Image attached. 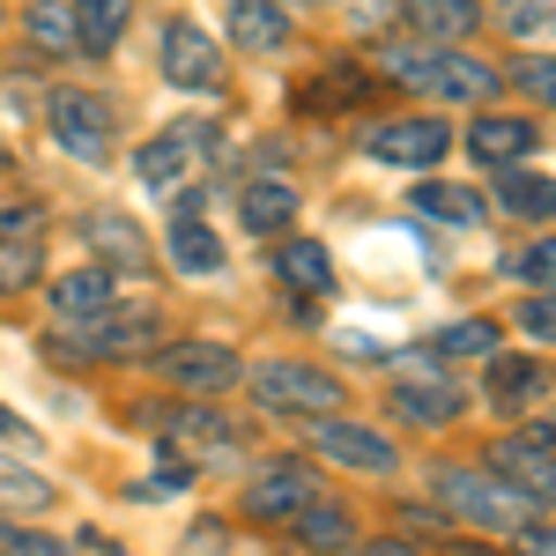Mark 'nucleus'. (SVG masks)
Here are the masks:
<instances>
[{
  "label": "nucleus",
  "instance_id": "9",
  "mask_svg": "<svg viewBox=\"0 0 556 556\" xmlns=\"http://www.w3.org/2000/svg\"><path fill=\"white\" fill-rule=\"evenodd\" d=\"M245 519H267V527H290L304 505H319V475L304 468V460H275V468H260V482L238 497Z\"/></svg>",
  "mask_w": 556,
  "mask_h": 556
},
{
  "label": "nucleus",
  "instance_id": "7",
  "mask_svg": "<svg viewBox=\"0 0 556 556\" xmlns=\"http://www.w3.org/2000/svg\"><path fill=\"white\" fill-rule=\"evenodd\" d=\"M149 371L178 393H223V386H238V349L223 342H164L149 349Z\"/></svg>",
  "mask_w": 556,
  "mask_h": 556
},
{
  "label": "nucleus",
  "instance_id": "40",
  "mask_svg": "<svg viewBox=\"0 0 556 556\" xmlns=\"http://www.w3.org/2000/svg\"><path fill=\"white\" fill-rule=\"evenodd\" d=\"M0 445H30V430L15 424V416H8V408H0Z\"/></svg>",
  "mask_w": 556,
  "mask_h": 556
},
{
  "label": "nucleus",
  "instance_id": "17",
  "mask_svg": "<svg viewBox=\"0 0 556 556\" xmlns=\"http://www.w3.org/2000/svg\"><path fill=\"white\" fill-rule=\"evenodd\" d=\"M230 38H238V52H282L290 45L282 0H230Z\"/></svg>",
  "mask_w": 556,
  "mask_h": 556
},
{
  "label": "nucleus",
  "instance_id": "20",
  "mask_svg": "<svg viewBox=\"0 0 556 556\" xmlns=\"http://www.w3.org/2000/svg\"><path fill=\"white\" fill-rule=\"evenodd\" d=\"M83 238H89L104 260H119V267H149V238H141V223H134V215L97 208V215L83 223Z\"/></svg>",
  "mask_w": 556,
  "mask_h": 556
},
{
  "label": "nucleus",
  "instance_id": "26",
  "mask_svg": "<svg viewBox=\"0 0 556 556\" xmlns=\"http://www.w3.org/2000/svg\"><path fill=\"white\" fill-rule=\"evenodd\" d=\"M497 208L519 215V223H549V215H556V178H527V172H513L505 186H497Z\"/></svg>",
  "mask_w": 556,
  "mask_h": 556
},
{
  "label": "nucleus",
  "instance_id": "36",
  "mask_svg": "<svg viewBox=\"0 0 556 556\" xmlns=\"http://www.w3.org/2000/svg\"><path fill=\"white\" fill-rule=\"evenodd\" d=\"M556 23V0H513V8H505V30H513V38H534V30H549Z\"/></svg>",
  "mask_w": 556,
  "mask_h": 556
},
{
  "label": "nucleus",
  "instance_id": "41",
  "mask_svg": "<svg viewBox=\"0 0 556 556\" xmlns=\"http://www.w3.org/2000/svg\"><path fill=\"white\" fill-rule=\"evenodd\" d=\"M282 8H334V0H282Z\"/></svg>",
  "mask_w": 556,
  "mask_h": 556
},
{
  "label": "nucleus",
  "instance_id": "6",
  "mask_svg": "<svg viewBox=\"0 0 556 556\" xmlns=\"http://www.w3.org/2000/svg\"><path fill=\"white\" fill-rule=\"evenodd\" d=\"M215 156V127H164L141 141V156H134V172L149 178L156 193H178V186H193V172Z\"/></svg>",
  "mask_w": 556,
  "mask_h": 556
},
{
  "label": "nucleus",
  "instance_id": "12",
  "mask_svg": "<svg viewBox=\"0 0 556 556\" xmlns=\"http://www.w3.org/2000/svg\"><path fill=\"white\" fill-rule=\"evenodd\" d=\"M164 75L178 89H223V52H215V38L193 30V23H172L164 30Z\"/></svg>",
  "mask_w": 556,
  "mask_h": 556
},
{
  "label": "nucleus",
  "instance_id": "30",
  "mask_svg": "<svg viewBox=\"0 0 556 556\" xmlns=\"http://www.w3.org/2000/svg\"><path fill=\"white\" fill-rule=\"evenodd\" d=\"M52 505V482L38 468H0V513H45Z\"/></svg>",
  "mask_w": 556,
  "mask_h": 556
},
{
  "label": "nucleus",
  "instance_id": "10",
  "mask_svg": "<svg viewBox=\"0 0 556 556\" xmlns=\"http://www.w3.org/2000/svg\"><path fill=\"white\" fill-rule=\"evenodd\" d=\"M312 445H319L334 468H356V475H393V468H401L393 438H379V430H364V424H342V408H334V416H319Z\"/></svg>",
  "mask_w": 556,
  "mask_h": 556
},
{
  "label": "nucleus",
  "instance_id": "34",
  "mask_svg": "<svg viewBox=\"0 0 556 556\" xmlns=\"http://www.w3.org/2000/svg\"><path fill=\"white\" fill-rule=\"evenodd\" d=\"M519 334L527 342H556V290H534V298L519 304Z\"/></svg>",
  "mask_w": 556,
  "mask_h": 556
},
{
  "label": "nucleus",
  "instance_id": "27",
  "mask_svg": "<svg viewBox=\"0 0 556 556\" xmlns=\"http://www.w3.org/2000/svg\"><path fill=\"white\" fill-rule=\"evenodd\" d=\"M430 356H460V364H490V356H497V327H490V319H460V327H445V334L430 342Z\"/></svg>",
  "mask_w": 556,
  "mask_h": 556
},
{
  "label": "nucleus",
  "instance_id": "21",
  "mask_svg": "<svg viewBox=\"0 0 556 556\" xmlns=\"http://www.w3.org/2000/svg\"><path fill=\"white\" fill-rule=\"evenodd\" d=\"M275 275H282L290 290H304V298H327V290H334V260H327V245H312V238H290V245L275 253Z\"/></svg>",
  "mask_w": 556,
  "mask_h": 556
},
{
  "label": "nucleus",
  "instance_id": "11",
  "mask_svg": "<svg viewBox=\"0 0 556 556\" xmlns=\"http://www.w3.org/2000/svg\"><path fill=\"white\" fill-rule=\"evenodd\" d=\"M445 149H453V134L438 119H386V127H371V156L393 164V172H430Z\"/></svg>",
  "mask_w": 556,
  "mask_h": 556
},
{
  "label": "nucleus",
  "instance_id": "8",
  "mask_svg": "<svg viewBox=\"0 0 556 556\" xmlns=\"http://www.w3.org/2000/svg\"><path fill=\"white\" fill-rule=\"evenodd\" d=\"M549 445H556V430H542V424L490 445V468L505 475V482H519L542 513H556V453H549Z\"/></svg>",
  "mask_w": 556,
  "mask_h": 556
},
{
  "label": "nucleus",
  "instance_id": "33",
  "mask_svg": "<svg viewBox=\"0 0 556 556\" xmlns=\"http://www.w3.org/2000/svg\"><path fill=\"white\" fill-rule=\"evenodd\" d=\"M513 275L534 290H556V238H534L527 253H513Z\"/></svg>",
  "mask_w": 556,
  "mask_h": 556
},
{
  "label": "nucleus",
  "instance_id": "28",
  "mask_svg": "<svg viewBox=\"0 0 556 556\" xmlns=\"http://www.w3.org/2000/svg\"><path fill=\"white\" fill-rule=\"evenodd\" d=\"M416 208L438 215V223H482V201H475L468 186H445V178H424L416 186Z\"/></svg>",
  "mask_w": 556,
  "mask_h": 556
},
{
  "label": "nucleus",
  "instance_id": "2",
  "mask_svg": "<svg viewBox=\"0 0 556 556\" xmlns=\"http://www.w3.org/2000/svg\"><path fill=\"white\" fill-rule=\"evenodd\" d=\"M393 83L430 89V97H445V104H490V97H497V75H490L475 52H453V45L393 52Z\"/></svg>",
  "mask_w": 556,
  "mask_h": 556
},
{
  "label": "nucleus",
  "instance_id": "29",
  "mask_svg": "<svg viewBox=\"0 0 556 556\" xmlns=\"http://www.w3.org/2000/svg\"><path fill=\"white\" fill-rule=\"evenodd\" d=\"M290 527H298V542H312V549H342V542H356V519L334 513V505H304Z\"/></svg>",
  "mask_w": 556,
  "mask_h": 556
},
{
  "label": "nucleus",
  "instance_id": "39",
  "mask_svg": "<svg viewBox=\"0 0 556 556\" xmlns=\"http://www.w3.org/2000/svg\"><path fill=\"white\" fill-rule=\"evenodd\" d=\"M519 549H534V556H556V527H549V519H527V527H519Z\"/></svg>",
  "mask_w": 556,
  "mask_h": 556
},
{
  "label": "nucleus",
  "instance_id": "19",
  "mask_svg": "<svg viewBox=\"0 0 556 556\" xmlns=\"http://www.w3.org/2000/svg\"><path fill=\"white\" fill-rule=\"evenodd\" d=\"M542 393H549V371H542L534 356H490V401H497V408L519 416V408H534Z\"/></svg>",
  "mask_w": 556,
  "mask_h": 556
},
{
  "label": "nucleus",
  "instance_id": "3",
  "mask_svg": "<svg viewBox=\"0 0 556 556\" xmlns=\"http://www.w3.org/2000/svg\"><path fill=\"white\" fill-rule=\"evenodd\" d=\"M75 334H60V356H89V364H104V356H141V349H156V304H127V312H89V319H67Z\"/></svg>",
  "mask_w": 556,
  "mask_h": 556
},
{
  "label": "nucleus",
  "instance_id": "22",
  "mask_svg": "<svg viewBox=\"0 0 556 556\" xmlns=\"http://www.w3.org/2000/svg\"><path fill=\"white\" fill-rule=\"evenodd\" d=\"M364 97H371V75L364 67H327L319 83L298 89V112H356Z\"/></svg>",
  "mask_w": 556,
  "mask_h": 556
},
{
  "label": "nucleus",
  "instance_id": "42",
  "mask_svg": "<svg viewBox=\"0 0 556 556\" xmlns=\"http://www.w3.org/2000/svg\"><path fill=\"white\" fill-rule=\"evenodd\" d=\"M549 30H556V23H549Z\"/></svg>",
  "mask_w": 556,
  "mask_h": 556
},
{
  "label": "nucleus",
  "instance_id": "18",
  "mask_svg": "<svg viewBox=\"0 0 556 556\" xmlns=\"http://www.w3.org/2000/svg\"><path fill=\"white\" fill-rule=\"evenodd\" d=\"M401 23L424 45H460L475 30V0H401Z\"/></svg>",
  "mask_w": 556,
  "mask_h": 556
},
{
  "label": "nucleus",
  "instance_id": "38",
  "mask_svg": "<svg viewBox=\"0 0 556 556\" xmlns=\"http://www.w3.org/2000/svg\"><path fill=\"white\" fill-rule=\"evenodd\" d=\"M38 230H45V208H30V201L0 208V238H38Z\"/></svg>",
  "mask_w": 556,
  "mask_h": 556
},
{
  "label": "nucleus",
  "instance_id": "37",
  "mask_svg": "<svg viewBox=\"0 0 556 556\" xmlns=\"http://www.w3.org/2000/svg\"><path fill=\"white\" fill-rule=\"evenodd\" d=\"M0 549H8V556H52L60 542H52V534H38V527H15V519H0Z\"/></svg>",
  "mask_w": 556,
  "mask_h": 556
},
{
  "label": "nucleus",
  "instance_id": "1",
  "mask_svg": "<svg viewBox=\"0 0 556 556\" xmlns=\"http://www.w3.org/2000/svg\"><path fill=\"white\" fill-rule=\"evenodd\" d=\"M430 482H438V505H445V513L475 519V527H490V534H505V527H527V519L542 513V505H534L519 482H505L497 468H438Z\"/></svg>",
  "mask_w": 556,
  "mask_h": 556
},
{
  "label": "nucleus",
  "instance_id": "25",
  "mask_svg": "<svg viewBox=\"0 0 556 556\" xmlns=\"http://www.w3.org/2000/svg\"><path fill=\"white\" fill-rule=\"evenodd\" d=\"M75 30H83V52H112L127 38V0H75Z\"/></svg>",
  "mask_w": 556,
  "mask_h": 556
},
{
  "label": "nucleus",
  "instance_id": "16",
  "mask_svg": "<svg viewBox=\"0 0 556 556\" xmlns=\"http://www.w3.org/2000/svg\"><path fill=\"white\" fill-rule=\"evenodd\" d=\"M172 453H186V460H230V453H238V430L223 424L215 408H178L172 416Z\"/></svg>",
  "mask_w": 556,
  "mask_h": 556
},
{
  "label": "nucleus",
  "instance_id": "31",
  "mask_svg": "<svg viewBox=\"0 0 556 556\" xmlns=\"http://www.w3.org/2000/svg\"><path fill=\"white\" fill-rule=\"evenodd\" d=\"M38 238H0V298H15V290H30L38 282Z\"/></svg>",
  "mask_w": 556,
  "mask_h": 556
},
{
  "label": "nucleus",
  "instance_id": "32",
  "mask_svg": "<svg viewBox=\"0 0 556 556\" xmlns=\"http://www.w3.org/2000/svg\"><path fill=\"white\" fill-rule=\"evenodd\" d=\"M30 38H38L45 52H75V45H83V30H75V8H30Z\"/></svg>",
  "mask_w": 556,
  "mask_h": 556
},
{
  "label": "nucleus",
  "instance_id": "35",
  "mask_svg": "<svg viewBox=\"0 0 556 556\" xmlns=\"http://www.w3.org/2000/svg\"><path fill=\"white\" fill-rule=\"evenodd\" d=\"M513 83L527 89L534 104H556V60H542V52H527V60H519V75H513Z\"/></svg>",
  "mask_w": 556,
  "mask_h": 556
},
{
  "label": "nucleus",
  "instance_id": "14",
  "mask_svg": "<svg viewBox=\"0 0 556 556\" xmlns=\"http://www.w3.org/2000/svg\"><path fill=\"white\" fill-rule=\"evenodd\" d=\"M238 223H245L253 238H282V230L298 223V186H290V178H253V186H238Z\"/></svg>",
  "mask_w": 556,
  "mask_h": 556
},
{
  "label": "nucleus",
  "instance_id": "43",
  "mask_svg": "<svg viewBox=\"0 0 556 556\" xmlns=\"http://www.w3.org/2000/svg\"><path fill=\"white\" fill-rule=\"evenodd\" d=\"M549 430H556V424H549Z\"/></svg>",
  "mask_w": 556,
  "mask_h": 556
},
{
  "label": "nucleus",
  "instance_id": "13",
  "mask_svg": "<svg viewBox=\"0 0 556 556\" xmlns=\"http://www.w3.org/2000/svg\"><path fill=\"white\" fill-rule=\"evenodd\" d=\"M408 371H416V379L393 386V416H401V424H430V430H438V424H453V416L468 408L460 386H445L438 371H430V356H424V364H408Z\"/></svg>",
  "mask_w": 556,
  "mask_h": 556
},
{
  "label": "nucleus",
  "instance_id": "15",
  "mask_svg": "<svg viewBox=\"0 0 556 556\" xmlns=\"http://www.w3.org/2000/svg\"><path fill=\"white\" fill-rule=\"evenodd\" d=\"M542 134H534V119H505V112H482L468 127V156L475 164H497V172H513L519 156L534 149Z\"/></svg>",
  "mask_w": 556,
  "mask_h": 556
},
{
  "label": "nucleus",
  "instance_id": "23",
  "mask_svg": "<svg viewBox=\"0 0 556 556\" xmlns=\"http://www.w3.org/2000/svg\"><path fill=\"white\" fill-rule=\"evenodd\" d=\"M172 267L178 275H215L223 267V238L201 215H172Z\"/></svg>",
  "mask_w": 556,
  "mask_h": 556
},
{
  "label": "nucleus",
  "instance_id": "24",
  "mask_svg": "<svg viewBox=\"0 0 556 556\" xmlns=\"http://www.w3.org/2000/svg\"><path fill=\"white\" fill-rule=\"evenodd\" d=\"M112 304V275L104 267H83V275H60L52 282V312L60 319H89V312H104Z\"/></svg>",
  "mask_w": 556,
  "mask_h": 556
},
{
  "label": "nucleus",
  "instance_id": "5",
  "mask_svg": "<svg viewBox=\"0 0 556 556\" xmlns=\"http://www.w3.org/2000/svg\"><path fill=\"white\" fill-rule=\"evenodd\" d=\"M45 127H52V141H60L75 164H104V156H112V104L89 97V89H60V97L45 104Z\"/></svg>",
  "mask_w": 556,
  "mask_h": 556
},
{
  "label": "nucleus",
  "instance_id": "4",
  "mask_svg": "<svg viewBox=\"0 0 556 556\" xmlns=\"http://www.w3.org/2000/svg\"><path fill=\"white\" fill-rule=\"evenodd\" d=\"M253 393H260V408H275V416H334L342 408V379L312 371V364H260Z\"/></svg>",
  "mask_w": 556,
  "mask_h": 556
}]
</instances>
